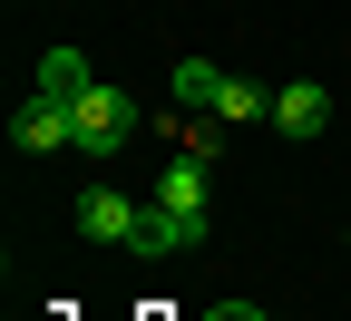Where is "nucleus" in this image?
Returning a JSON list of instances; mask_svg holds the SVG:
<instances>
[{"mask_svg":"<svg viewBox=\"0 0 351 321\" xmlns=\"http://www.w3.org/2000/svg\"><path fill=\"white\" fill-rule=\"evenodd\" d=\"M127 136H137V98L98 78V88L78 98V146H88V156H108V146H127Z\"/></svg>","mask_w":351,"mask_h":321,"instance_id":"obj_1","label":"nucleus"},{"mask_svg":"<svg viewBox=\"0 0 351 321\" xmlns=\"http://www.w3.org/2000/svg\"><path fill=\"white\" fill-rule=\"evenodd\" d=\"M137 224H147V205H127L117 185H88L78 195V234L88 244H137Z\"/></svg>","mask_w":351,"mask_h":321,"instance_id":"obj_2","label":"nucleus"},{"mask_svg":"<svg viewBox=\"0 0 351 321\" xmlns=\"http://www.w3.org/2000/svg\"><path fill=\"white\" fill-rule=\"evenodd\" d=\"M156 205H166V214H205V146H176V156H166Z\"/></svg>","mask_w":351,"mask_h":321,"instance_id":"obj_3","label":"nucleus"},{"mask_svg":"<svg viewBox=\"0 0 351 321\" xmlns=\"http://www.w3.org/2000/svg\"><path fill=\"white\" fill-rule=\"evenodd\" d=\"M274 127H283V136H322V127H332L322 78H293V88H274Z\"/></svg>","mask_w":351,"mask_h":321,"instance_id":"obj_4","label":"nucleus"},{"mask_svg":"<svg viewBox=\"0 0 351 321\" xmlns=\"http://www.w3.org/2000/svg\"><path fill=\"white\" fill-rule=\"evenodd\" d=\"M20 146H78V107H69V98H49V88H39V98L20 107Z\"/></svg>","mask_w":351,"mask_h":321,"instance_id":"obj_5","label":"nucleus"},{"mask_svg":"<svg viewBox=\"0 0 351 321\" xmlns=\"http://www.w3.org/2000/svg\"><path fill=\"white\" fill-rule=\"evenodd\" d=\"M195 244H205V214H166V205H147L137 253H195Z\"/></svg>","mask_w":351,"mask_h":321,"instance_id":"obj_6","label":"nucleus"},{"mask_svg":"<svg viewBox=\"0 0 351 321\" xmlns=\"http://www.w3.org/2000/svg\"><path fill=\"white\" fill-rule=\"evenodd\" d=\"M205 117H225V127H254V117H274V98H263L254 78H225V88H215V107H205Z\"/></svg>","mask_w":351,"mask_h":321,"instance_id":"obj_7","label":"nucleus"},{"mask_svg":"<svg viewBox=\"0 0 351 321\" xmlns=\"http://www.w3.org/2000/svg\"><path fill=\"white\" fill-rule=\"evenodd\" d=\"M39 88L78 107V98H88V88H98V78H88V59H78V49H49V59H39Z\"/></svg>","mask_w":351,"mask_h":321,"instance_id":"obj_8","label":"nucleus"},{"mask_svg":"<svg viewBox=\"0 0 351 321\" xmlns=\"http://www.w3.org/2000/svg\"><path fill=\"white\" fill-rule=\"evenodd\" d=\"M215 88H225L215 59H176V107H215Z\"/></svg>","mask_w":351,"mask_h":321,"instance_id":"obj_9","label":"nucleus"},{"mask_svg":"<svg viewBox=\"0 0 351 321\" xmlns=\"http://www.w3.org/2000/svg\"><path fill=\"white\" fill-rule=\"evenodd\" d=\"M341 244H351V234H341Z\"/></svg>","mask_w":351,"mask_h":321,"instance_id":"obj_10","label":"nucleus"}]
</instances>
